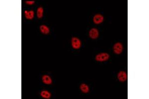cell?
<instances>
[{
	"instance_id": "cell-1",
	"label": "cell",
	"mask_w": 149,
	"mask_h": 99,
	"mask_svg": "<svg viewBox=\"0 0 149 99\" xmlns=\"http://www.w3.org/2000/svg\"><path fill=\"white\" fill-rule=\"evenodd\" d=\"M110 56L107 53H102L97 54L95 58V59L100 62H104L107 61L108 59H109Z\"/></svg>"
},
{
	"instance_id": "cell-2",
	"label": "cell",
	"mask_w": 149,
	"mask_h": 99,
	"mask_svg": "<svg viewBox=\"0 0 149 99\" xmlns=\"http://www.w3.org/2000/svg\"><path fill=\"white\" fill-rule=\"evenodd\" d=\"M113 50L115 54L117 55L121 54L122 53L123 50L122 44L120 42H117L115 43L113 46Z\"/></svg>"
},
{
	"instance_id": "cell-3",
	"label": "cell",
	"mask_w": 149,
	"mask_h": 99,
	"mask_svg": "<svg viewBox=\"0 0 149 99\" xmlns=\"http://www.w3.org/2000/svg\"><path fill=\"white\" fill-rule=\"evenodd\" d=\"M72 46L74 49H79L81 46V42L80 40L77 37H73L71 39Z\"/></svg>"
},
{
	"instance_id": "cell-4",
	"label": "cell",
	"mask_w": 149,
	"mask_h": 99,
	"mask_svg": "<svg viewBox=\"0 0 149 99\" xmlns=\"http://www.w3.org/2000/svg\"><path fill=\"white\" fill-rule=\"evenodd\" d=\"M99 32L95 28H91L89 31V36L92 39H96L98 37Z\"/></svg>"
},
{
	"instance_id": "cell-5",
	"label": "cell",
	"mask_w": 149,
	"mask_h": 99,
	"mask_svg": "<svg viewBox=\"0 0 149 99\" xmlns=\"http://www.w3.org/2000/svg\"><path fill=\"white\" fill-rule=\"evenodd\" d=\"M117 79L120 82H125L127 79V74L125 71H120L117 74Z\"/></svg>"
},
{
	"instance_id": "cell-6",
	"label": "cell",
	"mask_w": 149,
	"mask_h": 99,
	"mask_svg": "<svg viewBox=\"0 0 149 99\" xmlns=\"http://www.w3.org/2000/svg\"><path fill=\"white\" fill-rule=\"evenodd\" d=\"M104 20V17L101 14L95 15L93 18V22L96 24H98L102 23Z\"/></svg>"
},
{
	"instance_id": "cell-7",
	"label": "cell",
	"mask_w": 149,
	"mask_h": 99,
	"mask_svg": "<svg viewBox=\"0 0 149 99\" xmlns=\"http://www.w3.org/2000/svg\"><path fill=\"white\" fill-rule=\"evenodd\" d=\"M25 17L27 20H32L34 17V13L33 11H25L24 12Z\"/></svg>"
},
{
	"instance_id": "cell-8",
	"label": "cell",
	"mask_w": 149,
	"mask_h": 99,
	"mask_svg": "<svg viewBox=\"0 0 149 99\" xmlns=\"http://www.w3.org/2000/svg\"><path fill=\"white\" fill-rule=\"evenodd\" d=\"M42 80L44 84L47 85L51 84L52 83V80L51 78L47 75H44L42 77Z\"/></svg>"
},
{
	"instance_id": "cell-9",
	"label": "cell",
	"mask_w": 149,
	"mask_h": 99,
	"mask_svg": "<svg viewBox=\"0 0 149 99\" xmlns=\"http://www.w3.org/2000/svg\"><path fill=\"white\" fill-rule=\"evenodd\" d=\"M40 30L41 33L44 34H48L50 32L49 28L45 25H41L40 26Z\"/></svg>"
},
{
	"instance_id": "cell-10",
	"label": "cell",
	"mask_w": 149,
	"mask_h": 99,
	"mask_svg": "<svg viewBox=\"0 0 149 99\" xmlns=\"http://www.w3.org/2000/svg\"><path fill=\"white\" fill-rule=\"evenodd\" d=\"M40 95L43 98L46 99H50L51 97V93L49 91L46 90L42 91L40 93Z\"/></svg>"
},
{
	"instance_id": "cell-11",
	"label": "cell",
	"mask_w": 149,
	"mask_h": 99,
	"mask_svg": "<svg viewBox=\"0 0 149 99\" xmlns=\"http://www.w3.org/2000/svg\"><path fill=\"white\" fill-rule=\"evenodd\" d=\"M80 88L81 91H82L83 93H85V94H86V93H88L89 90V89L88 86L86 84H85V83H83V84H82L80 85Z\"/></svg>"
},
{
	"instance_id": "cell-12",
	"label": "cell",
	"mask_w": 149,
	"mask_h": 99,
	"mask_svg": "<svg viewBox=\"0 0 149 99\" xmlns=\"http://www.w3.org/2000/svg\"><path fill=\"white\" fill-rule=\"evenodd\" d=\"M43 16V9L42 7H39L37 10V17L38 19H41Z\"/></svg>"
},
{
	"instance_id": "cell-13",
	"label": "cell",
	"mask_w": 149,
	"mask_h": 99,
	"mask_svg": "<svg viewBox=\"0 0 149 99\" xmlns=\"http://www.w3.org/2000/svg\"><path fill=\"white\" fill-rule=\"evenodd\" d=\"M25 3L28 5H32L35 3V2L33 1H26L25 2Z\"/></svg>"
}]
</instances>
